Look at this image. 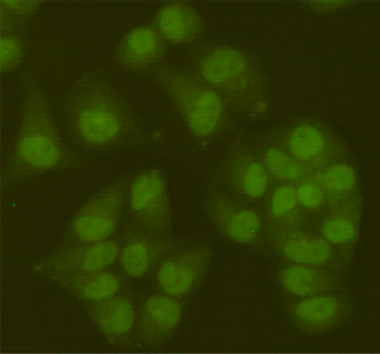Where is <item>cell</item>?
Listing matches in <instances>:
<instances>
[{"instance_id":"6da1fadb","label":"cell","mask_w":380,"mask_h":354,"mask_svg":"<svg viewBox=\"0 0 380 354\" xmlns=\"http://www.w3.org/2000/svg\"><path fill=\"white\" fill-rule=\"evenodd\" d=\"M89 164L88 157L66 145L45 91L33 73L25 72L18 131L2 166L1 189L49 172L81 170Z\"/></svg>"},{"instance_id":"7a4b0ae2","label":"cell","mask_w":380,"mask_h":354,"mask_svg":"<svg viewBox=\"0 0 380 354\" xmlns=\"http://www.w3.org/2000/svg\"><path fill=\"white\" fill-rule=\"evenodd\" d=\"M62 114L71 140L91 152L110 150L136 139L140 132L121 93L96 73L83 76L68 89Z\"/></svg>"},{"instance_id":"3957f363","label":"cell","mask_w":380,"mask_h":354,"mask_svg":"<svg viewBox=\"0 0 380 354\" xmlns=\"http://www.w3.org/2000/svg\"><path fill=\"white\" fill-rule=\"evenodd\" d=\"M154 79L177 105L195 136L207 137L216 130L222 115V101L197 73L163 65L154 69Z\"/></svg>"},{"instance_id":"277c9868","label":"cell","mask_w":380,"mask_h":354,"mask_svg":"<svg viewBox=\"0 0 380 354\" xmlns=\"http://www.w3.org/2000/svg\"><path fill=\"white\" fill-rule=\"evenodd\" d=\"M124 201L122 183L109 184L97 191L75 213L57 249L110 239L118 227Z\"/></svg>"},{"instance_id":"5b68a950","label":"cell","mask_w":380,"mask_h":354,"mask_svg":"<svg viewBox=\"0 0 380 354\" xmlns=\"http://www.w3.org/2000/svg\"><path fill=\"white\" fill-rule=\"evenodd\" d=\"M197 73L215 91H241L248 86L250 69L247 57L226 46H202L192 55Z\"/></svg>"},{"instance_id":"8992f818","label":"cell","mask_w":380,"mask_h":354,"mask_svg":"<svg viewBox=\"0 0 380 354\" xmlns=\"http://www.w3.org/2000/svg\"><path fill=\"white\" fill-rule=\"evenodd\" d=\"M129 194L134 219L146 232L162 236L169 227L171 212L160 171L151 169L139 174L132 182Z\"/></svg>"},{"instance_id":"52a82bcc","label":"cell","mask_w":380,"mask_h":354,"mask_svg":"<svg viewBox=\"0 0 380 354\" xmlns=\"http://www.w3.org/2000/svg\"><path fill=\"white\" fill-rule=\"evenodd\" d=\"M205 248H195L167 258L159 264L156 280L162 293L180 300L191 295L201 285L210 265Z\"/></svg>"},{"instance_id":"ba28073f","label":"cell","mask_w":380,"mask_h":354,"mask_svg":"<svg viewBox=\"0 0 380 354\" xmlns=\"http://www.w3.org/2000/svg\"><path fill=\"white\" fill-rule=\"evenodd\" d=\"M120 244L113 239L56 249L33 266L40 273L106 270L119 256Z\"/></svg>"},{"instance_id":"9c48e42d","label":"cell","mask_w":380,"mask_h":354,"mask_svg":"<svg viewBox=\"0 0 380 354\" xmlns=\"http://www.w3.org/2000/svg\"><path fill=\"white\" fill-rule=\"evenodd\" d=\"M182 300L163 293L154 294L144 302L137 326V336L147 346L167 342L182 319Z\"/></svg>"},{"instance_id":"30bf717a","label":"cell","mask_w":380,"mask_h":354,"mask_svg":"<svg viewBox=\"0 0 380 354\" xmlns=\"http://www.w3.org/2000/svg\"><path fill=\"white\" fill-rule=\"evenodd\" d=\"M166 50V42L151 21L125 33L117 45L115 56L124 69L142 72L160 66Z\"/></svg>"},{"instance_id":"8fae6325","label":"cell","mask_w":380,"mask_h":354,"mask_svg":"<svg viewBox=\"0 0 380 354\" xmlns=\"http://www.w3.org/2000/svg\"><path fill=\"white\" fill-rule=\"evenodd\" d=\"M86 309L93 323L111 346L123 348L132 345L135 312L129 299L116 295L89 303Z\"/></svg>"},{"instance_id":"7c38bea8","label":"cell","mask_w":380,"mask_h":354,"mask_svg":"<svg viewBox=\"0 0 380 354\" xmlns=\"http://www.w3.org/2000/svg\"><path fill=\"white\" fill-rule=\"evenodd\" d=\"M151 23L166 43L171 45L189 44L198 39L204 30L200 14L184 1L162 5L156 11Z\"/></svg>"},{"instance_id":"4fadbf2b","label":"cell","mask_w":380,"mask_h":354,"mask_svg":"<svg viewBox=\"0 0 380 354\" xmlns=\"http://www.w3.org/2000/svg\"><path fill=\"white\" fill-rule=\"evenodd\" d=\"M168 244L162 236L146 232L131 233L119 253L120 264L133 278L145 277L163 261Z\"/></svg>"},{"instance_id":"5bb4252c","label":"cell","mask_w":380,"mask_h":354,"mask_svg":"<svg viewBox=\"0 0 380 354\" xmlns=\"http://www.w3.org/2000/svg\"><path fill=\"white\" fill-rule=\"evenodd\" d=\"M48 278L67 292L88 304L117 295L122 284L119 277L106 270L48 273Z\"/></svg>"},{"instance_id":"9a60e30c","label":"cell","mask_w":380,"mask_h":354,"mask_svg":"<svg viewBox=\"0 0 380 354\" xmlns=\"http://www.w3.org/2000/svg\"><path fill=\"white\" fill-rule=\"evenodd\" d=\"M40 1L1 0L0 29L1 34L18 33L40 10Z\"/></svg>"},{"instance_id":"2e32d148","label":"cell","mask_w":380,"mask_h":354,"mask_svg":"<svg viewBox=\"0 0 380 354\" xmlns=\"http://www.w3.org/2000/svg\"><path fill=\"white\" fill-rule=\"evenodd\" d=\"M289 259L304 263L318 264L324 262L330 254L329 244L322 239L311 241H290L283 248Z\"/></svg>"},{"instance_id":"e0dca14e","label":"cell","mask_w":380,"mask_h":354,"mask_svg":"<svg viewBox=\"0 0 380 354\" xmlns=\"http://www.w3.org/2000/svg\"><path fill=\"white\" fill-rule=\"evenodd\" d=\"M282 282L289 292L304 296L318 291L321 286V278L311 269L293 266L283 272Z\"/></svg>"},{"instance_id":"ac0fdd59","label":"cell","mask_w":380,"mask_h":354,"mask_svg":"<svg viewBox=\"0 0 380 354\" xmlns=\"http://www.w3.org/2000/svg\"><path fill=\"white\" fill-rule=\"evenodd\" d=\"M323 147V139L316 129L301 126L295 129L290 138V147L296 156L308 159L318 153Z\"/></svg>"},{"instance_id":"d6986e66","label":"cell","mask_w":380,"mask_h":354,"mask_svg":"<svg viewBox=\"0 0 380 354\" xmlns=\"http://www.w3.org/2000/svg\"><path fill=\"white\" fill-rule=\"evenodd\" d=\"M25 57V47L18 33L1 34L0 39V69L2 74L16 70Z\"/></svg>"},{"instance_id":"ffe728a7","label":"cell","mask_w":380,"mask_h":354,"mask_svg":"<svg viewBox=\"0 0 380 354\" xmlns=\"http://www.w3.org/2000/svg\"><path fill=\"white\" fill-rule=\"evenodd\" d=\"M260 227V222L257 214L250 210H243L230 218L227 232L236 241L250 243L256 238Z\"/></svg>"},{"instance_id":"44dd1931","label":"cell","mask_w":380,"mask_h":354,"mask_svg":"<svg viewBox=\"0 0 380 354\" xmlns=\"http://www.w3.org/2000/svg\"><path fill=\"white\" fill-rule=\"evenodd\" d=\"M337 307L336 301L331 297H316L299 303L295 312L304 320L319 322L331 318Z\"/></svg>"},{"instance_id":"7402d4cb","label":"cell","mask_w":380,"mask_h":354,"mask_svg":"<svg viewBox=\"0 0 380 354\" xmlns=\"http://www.w3.org/2000/svg\"><path fill=\"white\" fill-rule=\"evenodd\" d=\"M265 161L271 173L279 178L295 179L300 176L301 169L299 164L280 150H268Z\"/></svg>"},{"instance_id":"603a6c76","label":"cell","mask_w":380,"mask_h":354,"mask_svg":"<svg viewBox=\"0 0 380 354\" xmlns=\"http://www.w3.org/2000/svg\"><path fill=\"white\" fill-rule=\"evenodd\" d=\"M267 183V174L263 166L257 162L252 163L248 168L245 176L246 193L252 198H258L265 191Z\"/></svg>"},{"instance_id":"cb8c5ba5","label":"cell","mask_w":380,"mask_h":354,"mask_svg":"<svg viewBox=\"0 0 380 354\" xmlns=\"http://www.w3.org/2000/svg\"><path fill=\"white\" fill-rule=\"evenodd\" d=\"M328 184L340 190L351 188L355 183L353 169L348 165L340 164L332 166L327 172Z\"/></svg>"},{"instance_id":"d4e9b609","label":"cell","mask_w":380,"mask_h":354,"mask_svg":"<svg viewBox=\"0 0 380 354\" xmlns=\"http://www.w3.org/2000/svg\"><path fill=\"white\" fill-rule=\"evenodd\" d=\"M352 224L343 219H333L325 223L323 233L333 243H342L350 240L354 235Z\"/></svg>"},{"instance_id":"484cf974","label":"cell","mask_w":380,"mask_h":354,"mask_svg":"<svg viewBox=\"0 0 380 354\" xmlns=\"http://www.w3.org/2000/svg\"><path fill=\"white\" fill-rule=\"evenodd\" d=\"M296 193L291 186H281L278 188L272 198L271 211L275 216L280 215L289 210L295 205Z\"/></svg>"},{"instance_id":"4316f807","label":"cell","mask_w":380,"mask_h":354,"mask_svg":"<svg viewBox=\"0 0 380 354\" xmlns=\"http://www.w3.org/2000/svg\"><path fill=\"white\" fill-rule=\"evenodd\" d=\"M296 197L304 206L315 208L321 204L323 195L318 187L311 184H305L299 188Z\"/></svg>"}]
</instances>
